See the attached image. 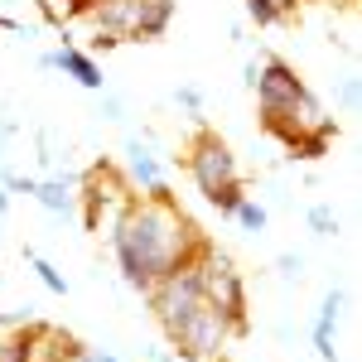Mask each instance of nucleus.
<instances>
[{
  "instance_id": "obj_19",
  "label": "nucleus",
  "mask_w": 362,
  "mask_h": 362,
  "mask_svg": "<svg viewBox=\"0 0 362 362\" xmlns=\"http://www.w3.org/2000/svg\"><path fill=\"white\" fill-rule=\"evenodd\" d=\"M247 15L256 20V25H276L280 15H276V5L271 0H247Z\"/></svg>"
},
{
  "instance_id": "obj_15",
  "label": "nucleus",
  "mask_w": 362,
  "mask_h": 362,
  "mask_svg": "<svg viewBox=\"0 0 362 362\" xmlns=\"http://www.w3.org/2000/svg\"><path fill=\"white\" fill-rule=\"evenodd\" d=\"M25 329H0V362H25Z\"/></svg>"
},
{
  "instance_id": "obj_4",
  "label": "nucleus",
  "mask_w": 362,
  "mask_h": 362,
  "mask_svg": "<svg viewBox=\"0 0 362 362\" xmlns=\"http://www.w3.org/2000/svg\"><path fill=\"white\" fill-rule=\"evenodd\" d=\"M145 300H150V314L160 319V329L165 334H174L189 314H194L198 305H203V280H198V261H189V266H179V271H169V276H160L150 290H145Z\"/></svg>"
},
{
  "instance_id": "obj_23",
  "label": "nucleus",
  "mask_w": 362,
  "mask_h": 362,
  "mask_svg": "<svg viewBox=\"0 0 362 362\" xmlns=\"http://www.w3.org/2000/svg\"><path fill=\"white\" fill-rule=\"evenodd\" d=\"M276 266H280V276H300V266H305V256H280Z\"/></svg>"
},
{
  "instance_id": "obj_22",
  "label": "nucleus",
  "mask_w": 362,
  "mask_h": 362,
  "mask_svg": "<svg viewBox=\"0 0 362 362\" xmlns=\"http://www.w3.org/2000/svg\"><path fill=\"white\" fill-rule=\"evenodd\" d=\"M102 116H107V121H126V107H121L116 97H102Z\"/></svg>"
},
{
  "instance_id": "obj_12",
  "label": "nucleus",
  "mask_w": 362,
  "mask_h": 362,
  "mask_svg": "<svg viewBox=\"0 0 362 362\" xmlns=\"http://www.w3.org/2000/svg\"><path fill=\"white\" fill-rule=\"evenodd\" d=\"M338 314H343V290H329V300L319 309V319H314V353L324 362H338V348H334V324Z\"/></svg>"
},
{
  "instance_id": "obj_26",
  "label": "nucleus",
  "mask_w": 362,
  "mask_h": 362,
  "mask_svg": "<svg viewBox=\"0 0 362 362\" xmlns=\"http://www.w3.org/2000/svg\"><path fill=\"white\" fill-rule=\"evenodd\" d=\"M334 5H353V0H334Z\"/></svg>"
},
{
  "instance_id": "obj_9",
  "label": "nucleus",
  "mask_w": 362,
  "mask_h": 362,
  "mask_svg": "<svg viewBox=\"0 0 362 362\" xmlns=\"http://www.w3.org/2000/svg\"><path fill=\"white\" fill-rule=\"evenodd\" d=\"M39 68H58V73H68L78 87H87V92H102L107 87V78H102V68H97V58L83 54L78 44H63V49H54V54L39 58Z\"/></svg>"
},
{
  "instance_id": "obj_8",
  "label": "nucleus",
  "mask_w": 362,
  "mask_h": 362,
  "mask_svg": "<svg viewBox=\"0 0 362 362\" xmlns=\"http://www.w3.org/2000/svg\"><path fill=\"white\" fill-rule=\"evenodd\" d=\"M78 353H83V343L73 334H63V329H54V324H34L29 319L25 329V362H78Z\"/></svg>"
},
{
  "instance_id": "obj_24",
  "label": "nucleus",
  "mask_w": 362,
  "mask_h": 362,
  "mask_svg": "<svg viewBox=\"0 0 362 362\" xmlns=\"http://www.w3.org/2000/svg\"><path fill=\"white\" fill-rule=\"evenodd\" d=\"M78 362H121V358H112V353H102V348H83V353H78Z\"/></svg>"
},
{
  "instance_id": "obj_14",
  "label": "nucleus",
  "mask_w": 362,
  "mask_h": 362,
  "mask_svg": "<svg viewBox=\"0 0 362 362\" xmlns=\"http://www.w3.org/2000/svg\"><path fill=\"white\" fill-rule=\"evenodd\" d=\"M25 261L34 266V276L44 280V290H54V295H68V280H63V271H58L54 261H44L34 247H25Z\"/></svg>"
},
{
  "instance_id": "obj_16",
  "label": "nucleus",
  "mask_w": 362,
  "mask_h": 362,
  "mask_svg": "<svg viewBox=\"0 0 362 362\" xmlns=\"http://www.w3.org/2000/svg\"><path fill=\"white\" fill-rule=\"evenodd\" d=\"M309 227H314V237H334L338 232V213L329 208V203H314V208H309Z\"/></svg>"
},
{
  "instance_id": "obj_10",
  "label": "nucleus",
  "mask_w": 362,
  "mask_h": 362,
  "mask_svg": "<svg viewBox=\"0 0 362 362\" xmlns=\"http://www.w3.org/2000/svg\"><path fill=\"white\" fill-rule=\"evenodd\" d=\"M126 169H131V184H136L140 194H160L165 189V174H160V160L150 155V145L140 136L126 140Z\"/></svg>"
},
{
  "instance_id": "obj_1",
  "label": "nucleus",
  "mask_w": 362,
  "mask_h": 362,
  "mask_svg": "<svg viewBox=\"0 0 362 362\" xmlns=\"http://www.w3.org/2000/svg\"><path fill=\"white\" fill-rule=\"evenodd\" d=\"M112 251L116 266H121V280L145 295L160 276L198 261L208 251V242L198 237L189 213L169 198V189H160V194L126 203V213L112 223Z\"/></svg>"
},
{
  "instance_id": "obj_5",
  "label": "nucleus",
  "mask_w": 362,
  "mask_h": 362,
  "mask_svg": "<svg viewBox=\"0 0 362 362\" xmlns=\"http://www.w3.org/2000/svg\"><path fill=\"white\" fill-rule=\"evenodd\" d=\"M198 280H203V300L213 309H223L232 329H247V285L237 276V266L227 261L223 251H203L198 256Z\"/></svg>"
},
{
  "instance_id": "obj_6",
  "label": "nucleus",
  "mask_w": 362,
  "mask_h": 362,
  "mask_svg": "<svg viewBox=\"0 0 362 362\" xmlns=\"http://www.w3.org/2000/svg\"><path fill=\"white\" fill-rule=\"evenodd\" d=\"M237 334L232 324H227V314L223 309H213L208 300L169 334V343L179 348V358H189V362H218V353L227 348V338Z\"/></svg>"
},
{
  "instance_id": "obj_25",
  "label": "nucleus",
  "mask_w": 362,
  "mask_h": 362,
  "mask_svg": "<svg viewBox=\"0 0 362 362\" xmlns=\"http://www.w3.org/2000/svg\"><path fill=\"white\" fill-rule=\"evenodd\" d=\"M5 208H10V194H5V189H0V213H5Z\"/></svg>"
},
{
  "instance_id": "obj_17",
  "label": "nucleus",
  "mask_w": 362,
  "mask_h": 362,
  "mask_svg": "<svg viewBox=\"0 0 362 362\" xmlns=\"http://www.w3.org/2000/svg\"><path fill=\"white\" fill-rule=\"evenodd\" d=\"M232 218L247 227V232H266V208H261V203H251V198L237 203V213H232Z\"/></svg>"
},
{
  "instance_id": "obj_2",
  "label": "nucleus",
  "mask_w": 362,
  "mask_h": 362,
  "mask_svg": "<svg viewBox=\"0 0 362 362\" xmlns=\"http://www.w3.org/2000/svg\"><path fill=\"white\" fill-rule=\"evenodd\" d=\"M189 174H194L198 194L208 198L223 218L237 213V203H242V169H237V155L227 150L223 136H213V131H198V140L189 145Z\"/></svg>"
},
{
  "instance_id": "obj_20",
  "label": "nucleus",
  "mask_w": 362,
  "mask_h": 362,
  "mask_svg": "<svg viewBox=\"0 0 362 362\" xmlns=\"http://www.w3.org/2000/svg\"><path fill=\"white\" fill-rule=\"evenodd\" d=\"M174 102H179V107H184V112H203V92H198V87H179V92H174Z\"/></svg>"
},
{
  "instance_id": "obj_18",
  "label": "nucleus",
  "mask_w": 362,
  "mask_h": 362,
  "mask_svg": "<svg viewBox=\"0 0 362 362\" xmlns=\"http://www.w3.org/2000/svg\"><path fill=\"white\" fill-rule=\"evenodd\" d=\"M0 189H5V194H29V198H34L39 179H29V174H15V169H0Z\"/></svg>"
},
{
  "instance_id": "obj_21",
  "label": "nucleus",
  "mask_w": 362,
  "mask_h": 362,
  "mask_svg": "<svg viewBox=\"0 0 362 362\" xmlns=\"http://www.w3.org/2000/svg\"><path fill=\"white\" fill-rule=\"evenodd\" d=\"M358 97H362L358 78H348V83H343V107H348V112H358Z\"/></svg>"
},
{
  "instance_id": "obj_13",
  "label": "nucleus",
  "mask_w": 362,
  "mask_h": 362,
  "mask_svg": "<svg viewBox=\"0 0 362 362\" xmlns=\"http://www.w3.org/2000/svg\"><path fill=\"white\" fill-rule=\"evenodd\" d=\"M39 5H44V20H49V25H73V20L87 15L92 0H39Z\"/></svg>"
},
{
  "instance_id": "obj_7",
  "label": "nucleus",
  "mask_w": 362,
  "mask_h": 362,
  "mask_svg": "<svg viewBox=\"0 0 362 362\" xmlns=\"http://www.w3.org/2000/svg\"><path fill=\"white\" fill-rule=\"evenodd\" d=\"M78 189H83V223L92 227V232H97V227H102V218H107V208H116V218H121V213H126V203H131V184H126V179H121V174H116L112 165H97V169H87L83 179H78Z\"/></svg>"
},
{
  "instance_id": "obj_11",
  "label": "nucleus",
  "mask_w": 362,
  "mask_h": 362,
  "mask_svg": "<svg viewBox=\"0 0 362 362\" xmlns=\"http://www.w3.org/2000/svg\"><path fill=\"white\" fill-rule=\"evenodd\" d=\"M34 198L49 208V213H78V179L73 174H54V179H39V189H34Z\"/></svg>"
},
{
  "instance_id": "obj_3",
  "label": "nucleus",
  "mask_w": 362,
  "mask_h": 362,
  "mask_svg": "<svg viewBox=\"0 0 362 362\" xmlns=\"http://www.w3.org/2000/svg\"><path fill=\"white\" fill-rule=\"evenodd\" d=\"M256 102H261V126L276 140L290 136V116H295V102L305 97V83L295 78V68L285 58H266L256 63Z\"/></svg>"
}]
</instances>
